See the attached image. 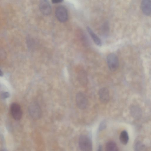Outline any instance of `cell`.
<instances>
[{"mask_svg":"<svg viewBox=\"0 0 151 151\" xmlns=\"http://www.w3.org/2000/svg\"><path fill=\"white\" fill-rule=\"evenodd\" d=\"M102 147H101V145H99V147L98 148V151H101V150H102Z\"/></svg>","mask_w":151,"mask_h":151,"instance_id":"22","label":"cell"},{"mask_svg":"<svg viewBox=\"0 0 151 151\" xmlns=\"http://www.w3.org/2000/svg\"><path fill=\"white\" fill-rule=\"evenodd\" d=\"M77 106L81 109H84L88 106V101L86 96L83 92H78L76 96Z\"/></svg>","mask_w":151,"mask_h":151,"instance_id":"4","label":"cell"},{"mask_svg":"<svg viewBox=\"0 0 151 151\" xmlns=\"http://www.w3.org/2000/svg\"><path fill=\"white\" fill-rule=\"evenodd\" d=\"M55 14L57 19L61 22H65L68 19L67 11L66 9L63 6H59L56 8Z\"/></svg>","mask_w":151,"mask_h":151,"instance_id":"5","label":"cell"},{"mask_svg":"<svg viewBox=\"0 0 151 151\" xmlns=\"http://www.w3.org/2000/svg\"><path fill=\"white\" fill-rule=\"evenodd\" d=\"M11 113L16 120L20 119L22 116V111L20 105L16 103H12L10 106Z\"/></svg>","mask_w":151,"mask_h":151,"instance_id":"6","label":"cell"},{"mask_svg":"<svg viewBox=\"0 0 151 151\" xmlns=\"http://www.w3.org/2000/svg\"><path fill=\"white\" fill-rule=\"evenodd\" d=\"M79 146L82 151H89L92 150V144L90 138L85 135H81L78 141Z\"/></svg>","mask_w":151,"mask_h":151,"instance_id":"1","label":"cell"},{"mask_svg":"<svg viewBox=\"0 0 151 151\" xmlns=\"http://www.w3.org/2000/svg\"><path fill=\"white\" fill-rule=\"evenodd\" d=\"M63 0H51L52 2L54 4H57L62 2Z\"/></svg>","mask_w":151,"mask_h":151,"instance_id":"20","label":"cell"},{"mask_svg":"<svg viewBox=\"0 0 151 151\" xmlns=\"http://www.w3.org/2000/svg\"><path fill=\"white\" fill-rule=\"evenodd\" d=\"M77 79L80 84L83 86H86L88 82V79L86 73L83 70L79 71L77 75Z\"/></svg>","mask_w":151,"mask_h":151,"instance_id":"11","label":"cell"},{"mask_svg":"<svg viewBox=\"0 0 151 151\" xmlns=\"http://www.w3.org/2000/svg\"><path fill=\"white\" fill-rule=\"evenodd\" d=\"M86 29L95 44L99 46H101L102 45V42L100 38L93 32L89 27H87Z\"/></svg>","mask_w":151,"mask_h":151,"instance_id":"12","label":"cell"},{"mask_svg":"<svg viewBox=\"0 0 151 151\" xmlns=\"http://www.w3.org/2000/svg\"><path fill=\"white\" fill-rule=\"evenodd\" d=\"M33 40L30 37H28L27 39V42L28 46L30 48L32 47L34 44Z\"/></svg>","mask_w":151,"mask_h":151,"instance_id":"17","label":"cell"},{"mask_svg":"<svg viewBox=\"0 0 151 151\" xmlns=\"http://www.w3.org/2000/svg\"><path fill=\"white\" fill-rule=\"evenodd\" d=\"M108 68L112 71H115L119 66V61L117 56L114 53H110L107 56L106 58Z\"/></svg>","mask_w":151,"mask_h":151,"instance_id":"3","label":"cell"},{"mask_svg":"<svg viewBox=\"0 0 151 151\" xmlns=\"http://www.w3.org/2000/svg\"><path fill=\"white\" fill-rule=\"evenodd\" d=\"M109 30V25L108 22H105L101 27V32L102 35L105 36L108 34Z\"/></svg>","mask_w":151,"mask_h":151,"instance_id":"15","label":"cell"},{"mask_svg":"<svg viewBox=\"0 0 151 151\" xmlns=\"http://www.w3.org/2000/svg\"><path fill=\"white\" fill-rule=\"evenodd\" d=\"M130 112L132 117L136 119H139L142 116V110L137 105H132L130 108Z\"/></svg>","mask_w":151,"mask_h":151,"instance_id":"10","label":"cell"},{"mask_svg":"<svg viewBox=\"0 0 151 151\" xmlns=\"http://www.w3.org/2000/svg\"><path fill=\"white\" fill-rule=\"evenodd\" d=\"M28 109L29 114L33 119L37 120L41 117L42 114V110L37 102H32L29 105Z\"/></svg>","mask_w":151,"mask_h":151,"instance_id":"2","label":"cell"},{"mask_svg":"<svg viewBox=\"0 0 151 151\" xmlns=\"http://www.w3.org/2000/svg\"><path fill=\"white\" fill-rule=\"evenodd\" d=\"M9 94L8 92H4L1 94V97L3 99H5L9 97Z\"/></svg>","mask_w":151,"mask_h":151,"instance_id":"19","label":"cell"},{"mask_svg":"<svg viewBox=\"0 0 151 151\" xmlns=\"http://www.w3.org/2000/svg\"><path fill=\"white\" fill-rule=\"evenodd\" d=\"M106 127V124L105 121L102 122L99 125V131H101L105 129Z\"/></svg>","mask_w":151,"mask_h":151,"instance_id":"18","label":"cell"},{"mask_svg":"<svg viewBox=\"0 0 151 151\" xmlns=\"http://www.w3.org/2000/svg\"><path fill=\"white\" fill-rule=\"evenodd\" d=\"M134 149L135 151L146 150V147L145 145L140 141L137 142L134 145Z\"/></svg>","mask_w":151,"mask_h":151,"instance_id":"16","label":"cell"},{"mask_svg":"<svg viewBox=\"0 0 151 151\" xmlns=\"http://www.w3.org/2000/svg\"><path fill=\"white\" fill-rule=\"evenodd\" d=\"M105 150L107 151H117L119 150V149L115 142L109 141L106 144Z\"/></svg>","mask_w":151,"mask_h":151,"instance_id":"13","label":"cell"},{"mask_svg":"<svg viewBox=\"0 0 151 151\" xmlns=\"http://www.w3.org/2000/svg\"><path fill=\"white\" fill-rule=\"evenodd\" d=\"M39 7L41 12L44 15H49L52 12L51 6L48 0H40Z\"/></svg>","mask_w":151,"mask_h":151,"instance_id":"7","label":"cell"},{"mask_svg":"<svg viewBox=\"0 0 151 151\" xmlns=\"http://www.w3.org/2000/svg\"><path fill=\"white\" fill-rule=\"evenodd\" d=\"M119 139L123 145H126L129 140V137L127 132L125 130L122 131L121 133Z\"/></svg>","mask_w":151,"mask_h":151,"instance_id":"14","label":"cell"},{"mask_svg":"<svg viewBox=\"0 0 151 151\" xmlns=\"http://www.w3.org/2000/svg\"><path fill=\"white\" fill-rule=\"evenodd\" d=\"M99 98L100 101L104 104L107 103L110 99L109 92L105 87L100 89L98 91Z\"/></svg>","mask_w":151,"mask_h":151,"instance_id":"8","label":"cell"},{"mask_svg":"<svg viewBox=\"0 0 151 151\" xmlns=\"http://www.w3.org/2000/svg\"><path fill=\"white\" fill-rule=\"evenodd\" d=\"M3 73L0 69V76L2 77L3 76Z\"/></svg>","mask_w":151,"mask_h":151,"instance_id":"21","label":"cell"},{"mask_svg":"<svg viewBox=\"0 0 151 151\" xmlns=\"http://www.w3.org/2000/svg\"><path fill=\"white\" fill-rule=\"evenodd\" d=\"M141 10L146 16H149L151 13V0H142L141 4Z\"/></svg>","mask_w":151,"mask_h":151,"instance_id":"9","label":"cell"}]
</instances>
